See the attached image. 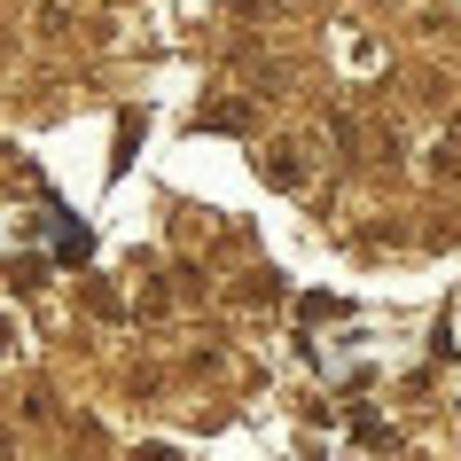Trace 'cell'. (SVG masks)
Listing matches in <instances>:
<instances>
[{"label":"cell","mask_w":461,"mask_h":461,"mask_svg":"<svg viewBox=\"0 0 461 461\" xmlns=\"http://www.w3.org/2000/svg\"><path fill=\"white\" fill-rule=\"evenodd\" d=\"M267 180L274 188H297V157H267Z\"/></svg>","instance_id":"obj_1"}]
</instances>
